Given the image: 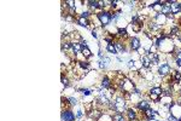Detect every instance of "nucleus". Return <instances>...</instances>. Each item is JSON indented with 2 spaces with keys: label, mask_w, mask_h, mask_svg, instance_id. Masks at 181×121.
I'll return each mask as SVG.
<instances>
[{
  "label": "nucleus",
  "mask_w": 181,
  "mask_h": 121,
  "mask_svg": "<svg viewBox=\"0 0 181 121\" xmlns=\"http://www.w3.org/2000/svg\"><path fill=\"white\" fill-rule=\"evenodd\" d=\"M149 97H150V99H152L153 102H158L159 99H161V96H158V95H154V93H149Z\"/></svg>",
  "instance_id": "7c9ffc66"
},
{
  "label": "nucleus",
  "mask_w": 181,
  "mask_h": 121,
  "mask_svg": "<svg viewBox=\"0 0 181 121\" xmlns=\"http://www.w3.org/2000/svg\"><path fill=\"white\" fill-rule=\"evenodd\" d=\"M127 114V117H128V121H134V120H138V113L135 109L133 108H128V110L126 112Z\"/></svg>",
  "instance_id": "6e6552de"
},
{
  "label": "nucleus",
  "mask_w": 181,
  "mask_h": 121,
  "mask_svg": "<svg viewBox=\"0 0 181 121\" xmlns=\"http://www.w3.org/2000/svg\"><path fill=\"white\" fill-rule=\"evenodd\" d=\"M112 120L113 121H127V119L124 117L123 114H120V113H115L112 115Z\"/></svg>",
  "instance_id": "b1692460"
},
{
  "label": "nucleus",
  "mask_w": 181,
  "mask_h": 121,
  "mask_svg": "<svg viewBox=\"0 0 181 121\" xmlns=\"http://www.w3.org/2000/svg\"><path fill=\"white\" fill-rule=\"evenodd\" d=\"M161 13H163V15H165V16L173 15V13H172V6H170V4L168 1H163V6H162Z\"/></svg>",
  "instance_id": "1a4fd4ad"
},
{
  "label": "nucleus",
  "mask_w": 181,
  "mask_h": 121,
  "mask_svg": "<svg viewBox=\"0 0 181 121\" xmlns=\"http://www.w3.org/2000/svg\"><path fill=\"white\" fill-rule=\"evenodd\" d=\"M60 117L62 121H75V114L70 109H63Z\"/></svg>",
  "instance_id": "20e7f679"
},
{
  "label": "nucleus",
  "mask_w": 181,
  "mask_h": 121,
  "mask_svg": "<svg viewBox=\"0 0 181 121\" xmlns=\"http://www.w3.org/2000/svg\"><path fill=\"white\" fill-rule=\"evenodd\" d=\"M150 92H151V93H154V95L162 96V95H163V88H161V87H152V88L150 90Z\"/></svg>",
  "instance_id": "bb28decb"
},
{
  "label": "nucleus",
  "mask_w": 181,
  "mask_h": 121,
  "mask_svg": "<svg viewBox=\"0 0 181 121\" xmlns=\"http://www.w3.org/2000/svg\"><path fill=\"white\" fill-rule=\"evenodd\" d=\"M101 87L103 88H112V81L109 79V76H104L101 79Z\"/></svg>",
  "instance_id": "9b49d317"
},
{
  "label": "nucleus",
  "mask_w": 181,
  "mask_h": 121,
  "mask_svg": "<svg viewBox=\"0 0 181 121\" xmlns=\"http://www.w3.org/2000/svg\"><path fill=\"white\" fill-rule=\"evenodd\" d=\"M98 121H113V120H112V116H111L110 114L104 113V114H103V115L98 119Z\"/></svg>",
  "instance_id": "a878e982"
},
{
  "label": "nucleus",
  "mask_w": 181,
  "mask_h": 121,
  "mask_svg": "<svg viewBox=\"0 0 181 121\" xmlns=\"http://www.w3.org/2000/svg\"><path fill=\"white\" fill-rule=\"evenodd\" d=\"M143 114H144V116H145V119H146V120H151V119H153L154 116H156V115H157V112H156V110H153V109H151V108H150V109L145 110V112H144Z\"/></svg>",
  "instance_id": "dca6fc26"
},
{
  "label": "nucleus",
  "mask_w": 181,
  "mask_h": 121,
  "mask_svg": "<svg viewBox=\"0 0 181 121\" xmlns=\"http://www.w3.org/2000/svg\"><path fill=\"white\" fill-rule=\"evenodd\" d=\"M77 64H79V67L81 69H88L89 68V63L87 61H79Z\"/></svg>",
  "instance_id": "cd10ccee"
},
{
  "label": "nucleus",
  "mask_w": 181,
  "mask_h": 121,
  "mask_svg": "<svg viewBox=\"0 0 181 121\" xmlns=\"http://www.w3.org/2000/svg\"><path fill=\"white\" fill-rule=\"evenodd\" d=\"M113 45H115V47H116V50H117V53L120 52V53H123L127 49H126V45H124V43L122 41V40H120V41H116V43H113Z\"/></svg>",
  "instance_id": "4468645a"
},
{
  "label": "nucleus",
  "mask_w": 181,
  "mask_h": 121,
  "mask_svg": "<svg viewBox=\"0 0 181 121\" xmlns=\"http://www.w3.org/2000/svg\"><path fill=\"white\" fill-rule=\"evenodd\" d=\"M147 121H159V120H156V119H151V120H147Z\"/></svg>",
  "instance_id": "58836bf2"
},
{
  "label": "nucleus",
  "mask_w": 181,
  "mask_h": 121,
  "mask_svg": "<svg viewBox=\"0 0 181 121\" xmlns=\"http://www.w3.org/2000/svg\"><path fill=\"white\" fill-rule=\"evenodd\" d=\"M129 46H131V50L138 51L140 49V46H141L140 39L139 38H131V40H129Z\"/></svg>",
  "instance_id": "423d86ee"
},
{
  "label": "nucleus",
  "mask_w": 181,
  "mask_h": 121,
  "mask_svg": "<svg viewBox=\"0 0 181 121\" xmlns=\"http://www.w3.org/2000/svg\"><path fill=\"white\" fill-rule=\"evenodd\" d=\"M172 55H173V57L175 58V62H176L177 67H181V51H177V52L174 51Z\"/></svg>",
  "instance_id": "412c9836"
},
{
  "label": "nucleus",
  "mask_w": 181,
  "mask_h": 121,
  "mask_svg": "<svg viewBox=\"0 0 181 121\" xmlns=\"http://www.w3.org/2000/svg\"><path fill=\"white\" fill-rule=\"evenodd\" d=\"M140 62H141V65H143L144 68H150V67H151V59L146 55L140 57Z\"/></svg>",
  "instance_id": "2eb2a0df"
},
{
  "label": "nucleus",
  "mask_w": 181,
  "mask_h": 121,
  "mask_svg": "<svg viewBox=\"0 0 181 121\" xmlns=\"http://www.w3.org/2000/svg\"><path fill=\"white\" fill-rule=\"evenodd\" d=\"M172 79H173V84H179L181 85V73L179 70H174L172 74Z\"/></svg>",
  "instance_id": "ddd939ff"
},
{
  "label": "nucleus",
  "mask_w": 181,
  "mask_h": 121,
  "mask_svg": "<svg viewBox=\"0 0 181 121\" xmlns=\"http://www.w3.org/2000/svg\"><path fill=\"white\" fill-rule=\"evenodd\" d=\"M83 114H82V110H79V113H77V116H79V117H81Z\"/></svg>",
  "instance_id": "4c0bfd02"
},
{
  "label": "nucleus",
  "mask_w": 181,
  "mask_h": 121,
  "mask_svg": "<svg viewBox=\"0 0 181 121\" xmlns=\"http://www.w3.org/2000/svg\"><path fill=\"white\" fill-rule=\"evenodd\" d=\"M117 35H119L121 39H127V38H128L127 29H126V28H119V29H117Z\"/></svg>",
  "instance_id": "5701e85b"
},
{
  "label": "nucleus",
  "mask_w": 181,
  "mask_h": 121,
  "mask_svg": "<svg viewBox=\"0 0 181 121\" xmlns=\"http://www.w3.org/2000/svg\"><path fill=\"white\" fill-rule=\"evenodd\" d=\"M89 15H90V13H89L88 11H83V12L81 13V16H80V17H82V18H87V20H88Z\"/></svg>",
  "instance_id": "473e14b6"
},
{
  "label": "nucleus",
  "mask_w": 181,
  "mask_h": 121,
  "mask_svg": "<svg viewBox=\"0 0 181 121\" xmlns=\"http://www.w3.org/2000/svg\"><path fill=\"white\" fill-rule=\"evenodd\" d=\"M76 22H77V24L81 25V27H86V28H88V27H89V20H87V18L79 17L76 20Z\"/></svg>",
  "instance_id": "a211bd4d"
},
{
  "label": "nucleus",
  "mask_w": 181,
  "mask_h": 121,
  "mask_svg": "<svg viewBox=\"0 0 181 121\" xmlns=\"http://www.w3.org/2000/svg\"><path fill=\"white\" fill-rule=\"evenodd\" d=\"M179 92H180V96H181V85H180V90H179Z\"/></svg>",
  "instance_id": "ea45409f"
},
{
  "label": "nucleus",
  "mask_w": 181,
  "mask_h": 121,
  "mask_svg": "<svg viewBox=\"0 0 181 121\" xmlns=\"http://www.w3.org/2000/svg\"><path fill=\"white\" fill-rule=\"evenodd\" d=\"M115 107H116V110L115 113H120V114H123L128 110V107L126 104V99L122 98V97H119L115 101Z\"/></svg>",
  "instance_id": "f03ea898"
},
{
  "label": "nucleus",
  "mask_w": 181,
  "mask_h": 121,
  "mask_svg": "<svg viewBox=\"0 0 181 121\" xmlns=\"http://www.w3.org/2000/svg\"><path fill=\"white\" fill-rule=\"evenodd\" d=\"M68 101L70 102V104H71V105L77 104V99H76V98H74V97H69V98H68Z\"/></svg>",
  "instance_id": "72a5a7b5"
},
{
  "label": "nucleus",
  "mask_w": 181,
  "mask_h": 121,
  "mask_svg": "<svg viewBox=\"0 0 181 121\" xmlns=\"http://www.w3.org/2000/svg\"><path fill=\"white\" fill-rule=\"evenodd\" d=\"M80 45H81V47H82V49L88 47V46H87V41H86V40H83V39H82V40H80Z\"/></svg>",
  "instance_id": "f704fd0d"
},
{
  "label": "nucleus",
  "mask_w": 181,
  "mask_h": 121,
  "mask_svg": "<svg viewBox=\"0 0 181 121\" xmlns=\"http://www.w3.org/2000/svg\"><path fill=\"white\" fill-rule=\"evenodd\" d=\"M106 50H108V52L113 53V55H116V53H117V50H116V47H115V45H113V44H108Z\"/></svg>",
  "instance_id": "c85d7f7f"
},
{
  "label": "nucleus",
  "mask_w": 181,
  "mask_h": 121,
  "mask_svg": "<svg viewBox=\"0 0 181 121\" xmlns=\"http://www.w3.org/2000/svg\"><path fill=\"white\" fill-rule=\"evenodd\" d=\"M161 28L162 27L161 25H158L154 21H152V22H150L149 23V29L150 30H152V32H157V30H161Z\"/></svg>",
  "instance_id": "aec40b11"
},
{
  "label": "nucleus",
  "mask_w": 181,
  "mask_h": 121,
  "mask_svg": "<svg viewBox=\"0 0 181 121\" xmlns=\"http://www.w3.org/2000/svg\"><path fill=\"white\" fill-rule=\"evenodd\" d=\"M170 65L169 63H167V62H163L161 65H159V68H158V74L162 76V78H165L168 75H170Z\"/></svg>",
  "instance_id": "7ed1b4c3"
},
{
  "label": "nucleus",
  "mask_w": 181,
  "mask_h": 121,
  "mask_svg": "<svg viewBox=\"0 0 181 121\" xmlns=\"http://www.w3.org/2000/svg\"><path fill=\"white\" fill-rule=\"evenodd\" d=\"M154 22H156L158 25H163V24H165V22H167V16L165 15H163V13H161V12H157L156 15H154Z\"/></svg>",
  "instance_id": "0eeeda50"
},
{
  "label": "nucleus",
  "mask_w": 181,
  "mask_h": 121,
  "mask_svg": "<svg viewBox=\"0 0 181 121\" xmlns=\"http://www.w3.org/2000/svg\"><path fill=\"white\" fill-rule=\"evenodd\" d=\"M170 6H172V13H173V15H177L179 12H181V5H180V3L175 1L174 4H170Z\"/></svg>",
  "instance_id": "f3484780"
},
{
  "label": "nucleus",
  "mask_w": 181,
  "mask_h": 121,
  "mask_svg": "<svg viewBox=\"0 0 181 121\" xmlns=\"http://www.w3.org/2000/svg\"><path fill=\"white\" fill-rule=\"evenodd\" d=\"M71 50L74 52V55H80V53H82V47L80 45V43H77V41H74L73 45H71Z\"/></svg>",
  "instance_id": "f8f14e48"
},
{
  "label": "nucleus",
  "mask_w": 181,
  "mask_h": 121,
  "mask_svg": "<svg viewBox=\"0 0 181 121\" xmlns=\"http://www.w3.org/2000/svg\"><path fill=\"white\" fill-rule=\"evenodd\" d=\"M62 84H63V86L64 87H68L69 85H70V83H69V79L68 78H65L63 74H62Z\"/></svg>",
  "instance_id": "2f4dec72"
},
{
  "label": "nucleus",
  "mask_w": 181,
  "mask_h": 121,
  "mask_svg": "<svg viewBox=\"0 0 181 121\" xmlns=\"http://www.w3.org/2000/svg\"><path fill=\"white\" fill-rule=\"evenodd\" d=\"M86 3L88 4V6L92 9V10H99V7H100L99 1H93V0H89V1H86Z\"/></svg>",
  "instance_id": "4be33fe9"
},
{
  "label": "nucleus",
  "mask_w": 181,
  "mask_h": 121,
  "mask_svg": "<svg viewBox=\"0 0 181 121\" xmlns=\"http://www.w3.org/2000/svg\"><path fill=\"white\" fill-rule=\"evenodd\" d=\"M92 35H93V38H96V39H97V36H98L97 33H96V30H92Z\"/></svg>",
  "instance_id": "e433bc0d"
},
{
  "label": "nucleus",
  "mask_w": 181,
  "mask_h": 121,
  "mask_svg": "<svg viewBox=\"0 0 181 121\" xmlns=\"http://www.w3.org/2000/svg\"><path fill=\"white\" fill-rule=\"evenodd\" d=\"M168 121H177V120H176V119H175L173 115H170L169 117H168Z\"/></svg>",
  "instance_id": "c9c22d12"
},
{
  "label": "nucleus",
  "mask_w": 181,
  "mask_h": 121,
  "mask_svg": "<svg viewBox=\"0 0 181 121\" xmlns=\"http://www.w3.org/2000/svg\"><path fill=\"white\" fill-rule=\"evenodd\" d=\"M97 17L103 24V27H106L112 21V12L111 11H100L97 13Z\"/></svg>",
  "instance_id": "f257e3e1"
},
{
  "label": "nucleus",
  "mask_w": 181,
  "mask_h": 121,
  "mask_svg": "<svg viewBox=\"0 0 181 121\" xmlns=\"http://www.w3.org/2000/svg\"><path fill=\"white\" fill-rule=\"evenodd\" d=\"M101 115H103V112H101L100 109H93V110H90V112L88 113V116H89L90 119H94V120H97V121H98V119H99Z\"/></svg>",
  "instance_id": "9d476101"
},
{
  "label": "nucleus",
  "mask_w": 181,
  "mask_h": 121,
  "mask_svg": "<svg viewBox=\"0 0 181 121\" xmlns=\"http://www.w3.org/2000/svg\"><path fill=\"white\" fill-rule=\"evenodd\" d=\"M82 56L85 57V59H88L92 57V52H90V50L88 47H85V49H82Z\"/></svg>",
  "instance_id": "393cba45"
},
{
  "label": "nucleus",
  "mask_w": 181,
  "mask_h": 121,
  "mask_svg": "<svg viewBox=\"0 0 181 121\" xmlns=\"http://www.w3.org/2000/svg\"><path fill=\"white\" fill-rule=\"evenodd\" d=\"M181 34V32H180V27L179 25H173L172 28H170V36L173 38V36H179Z\"/></svg>",
  "instance_id": "6ab92c4d"
},
{
  "label": "nucleus",
  "mask_w": 181,
  "mask_h": 121,
  "mask_svg": "<svg viewBox=\"0 0 181 121\" xmlns=\"http://www.w3.org/2000/svg\"><path fill=\"white\" fill-rule=\"evenodd\" d=\"M80 93H82V95H85V96H89L90 93H92V90H89V88H79L77 90Z\"/></svg>",
  "instance_id": "c756f323"
},
{
  "label": "nucleus",
  "mask_w": 181,
  "mask_h": 121,
  "mask_svg": "<svg viewBox=\"0 0 181 121\" xmlns=\"http://www.w3.org/2000/svg\"><path fill=\"white\" fill-rule=\"evenodd\" d=\"M151 108V105H150V102L149 101H144V99H141L136 103V109L140 110L141 113H144L145 110L150 109Z\"/></svg>",
  "instance_id": "39448f33"
}]
</instances>
